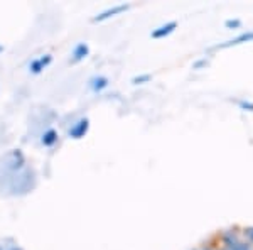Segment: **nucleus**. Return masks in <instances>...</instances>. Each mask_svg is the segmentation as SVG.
<instances>
[{"mask_svg":"<svg viewBox=\"0 0 253 250\" xmlns=\"http://www.w3.org/2000/svg\"><path fill=\"white\" fill-rule=\"evenodd\" d=\"M89 130V118L83 117L80 118L76 124L71 125V129L68 130V137L69 139H83Z\"/></svg>","mask_w":253,"mask_h":250,"instance_id":"1","label":"nucleus"},{"mask_svg":"<svg viewBox=\"0 0 253 250\" xmlns=\"http://www.w3.org/2000/svg\"><path fill=\"white\" fill-rule=\"evenodd\" d=\"M128 7H130L128 3H118V5L110 7V9L100 12L98 15H95V17H93V22H101V20H107L110 17H115L117 14H122V12H125L126 9H128Z\"/></svg>","mask_w":253,"mask_h":250,"instance_id":"2","label":"nucleus"},{"mask_svg":"<svg viewBox=\"0 0 253 250\" xmlns=\"http://www.w3.org/2000/svg\"><path fill=\"white\" fill-rule=\"evenodd\" d=\"M51 63H52V56L51 54L39 56V58L32 59L31 63H29V71L34 73V75H39V73H42Z\"/></svg>","mask_w":253,"mask_h":250,"instance_id":"3","label":"nucleus"},{"mask_svg":"<svg viewBox=\"0 0 253 250\" xmlns=\"http://www.w3.org/2000/svg\"><path fill=\"white\" fill-rule=\"evenodd\" d=\"M175 27H177V22H175V20H170V22L164 24V26H161V27H157V29H154L150 36H152L154 39H162V38H166V36L172 34V32L175 31Z\"/></svg>","mask_w":253,"mask_h":250,"instance_id":"4","label":"nucleus"},{"mask_svg":"<svg viewBox=\"0 0 253 250\" xmlns=\"http://www.w3.org/2000/svg\"><path fill=\"white\" fill-rule=\"evenodd\" d=\"M88 56H89V46L86 43H78L71 52V59L75 61V63H80V61H83L84 58H88Z\"/></svg>","mask_w":253,"mask_h":250,"instance_id":"5","label":"nucleus"},{"mask_svg":"<svg viewBox=\"0 0 253 250\" xmlns=\"http://www.w3.org/2000/svg\"><path fill=\"white\" fill-rule=\"evenodd\" d=\"M248 41H253V31H247L243 34L236 36V38L226 41L223 44H218L216 48H230V46H236V44H243V43H248Z\"/></svg>","mask_w":253,"mask_h":250,"instance_id":"6","label":"nucleus"},{"mask_svg":"<svg viewBox=\"0 0 253 250\" xmlns=\"http://www.w3.org/2000/svg\"><path fill=\"white\" fill-rule=\"evenodd\" d=\"M88 85H89V88L93 90L95 93L98 92H103L105 88L108 87V78L107 76H93L91 80L88 81Z\"/></svg>","mask_w":253,"mask_h":250,"instance_id":"7","label":"nucleus"},{"mask_svg":"<svg viewBox=\"0 0 253 250\" xmlns=\"http://www.w3.org/2000/svg\"><path fill=\"white\" fill-rule=\"evenodd\" d=\"M41 142H42V146L46 147H52L58 142V132H56L54 129H49L46 132L42 134V137H41Z\"/></svg>","mask_w":253,"mask_h":250,"instance_id":"8","label":"nucleus"},{"mask_svg":"<svg viewBox=\"0 0 253 250\" xmlns=\"http://www.w3.org/2000/svg\"><path fill=\"white\" fill-rule=\"evenodd\" d=\"M223 242H224V245L228 247V250H230L236 244V242H238V237H236V233H233V232H224L223 233Z\"/></svg>","mask_w":253,"mask_h":250,"instance_id":"9","label":"nucleus"},{"mask_svg":"<svg viewBox=\"0 0 253 250\" xmlns=\"http://www.w3.org/2000/svg\"><path fill=\"white\" fill-rule=\"evenodd\" d=\"M150 75H138V76H133L132 78V83L133 85H142V83H147V81H150Z\"/></svg>","mask_w":253,"mask_h":250,"instance_id":"10","label":"nucleus"},{"mask_svg":"<svg viewBox=\"0 0 253 250\" xmlns=\"http://www.w3.org/2000/svg\"><path fill=\"white\" fill-rule=\"evenodd\" d=\"M224 26H226L228 29H238V27L242 26V20L240 19H228L226 22H224Z\"/></svg>","mask_w":253,"mask_h":250,"instance_id":"11","label":"nucleus"},{"mask_svg":"<svg viewBox=\"0 0 253 250\" xmlns=\"http://www.w3.org/2000/svg\"><path fill=\"white\" fill-rule=\"evenodd\" d=\"M230 250H252V249H250V244H247V242H240V240H238Z\"/></svg>","mask_w":253,"mask_h":250,"instance_id":"12","label":"nucleus"},{"mask_svg":"<svg viewBox=\"0 0 253 250\" xmlns=\"http://www.w3.org/2000/svg\"><path fill=\"white\" fill-rule=\"evenodd\" d=\"M240 108H242V110H248V112H253V101L242 100V101H240Z\"/></svg>","mask_w":253,"mask_h":250,"instance_id":"13","label":"nucleus"},{"mask_svg":"<svg viewBox=\"0 0 253 250\" xmlns=\"http://www.w3.org/2000/svg\"><path fill=\"white\" fill-rule=\"evenodd\" d=\"M206 64H208V61H206V58H203V59H198V61H194L193 68H194V69H199V68L206 66Z\"/></svg>","mask_w":253,"mask_h":250,"instance_id":"14","label":"nucleus"},{"mask_svg":"<svg viewBox=\"0 0 253 250\" xmlns=\"http://www.w3.org/2000/svg\"><path fill=\"white\" fill-rule=\"evenodd\" d=\"M245 235L248 237L250 240H253V227H248V228H245Z\"/></svg>","mask_w":253,"mask_h":250,"instance_id":"15","label":"nucleus"},{"mask_svg":"<svg viewBox=\"0 0 253 250\" xmlns=\"http://www.w3.org/2000/svg\"><path fill=\"white\" fill-rule=\"evenodd\" d=\"M3 51V46H0V52H2Z\"/></svg>","mask_w":253,"mask_h":250,"instance_id":"16","label":"nucleus"}]
</instances>
